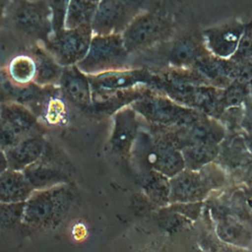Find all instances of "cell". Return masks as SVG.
Here are the masks:
<instances>
[{
    "instance_id": "obj_22",
    "label": "cell",
    "mask_w": 252,
    "mask_h": 252,
    "mask_svg": "<svg viewBox=\"0 0 252 252\" xmlns=\"http://www.w3.org/2000/svg\"><path fill=\"white\" fill-rule=\"evenodd\" d=\"M180 151L185 168L199 170L218 158L220 147L218 144L195 143L183 147Z\"/></svg>"
},
{
    "instance_id": "obj_33",
    "label": "cell",
    "mask_w": 252,
    "mask_h": 252,
    "mask_svg": "<svg viewBox=\"0 0 252 252\" xmlns=\"http://www.w3.org/2000/svg\"><path fill=\"white\" fill-rule=\"evenodd\" d=\"M234 79L241 81L249 88L251 97H252V63L237 64V69H236V74Z\"/></svg>"
},
{
    "instance_id": "obj_23",
    "label": "cell",
    "mask_w": 252,
    "mask_h": 252,
    "mask_svg": "<svg viewBox=\"0 0 252 252\" xmlns=\"http://www.w3.org/2000/svg\"><path fill=\"white\" fill-rule=\"evenodd\" d=\"M142 175V187L148 198L158 206L169 204V178L153 169Z\"/></svg>"
},
{
    "instance_id": "obj_25",
    "label": "cell",
    "mask_w": 252,
    "mask_h": 252,
    "mask_svg": "<svg viewBox=\"0 0 252 252\" xmlns=\"http://www.w3.org/2000/svg\"><path fill=\"white\" fill-rule=\"evenodd\" d=\"M12 82L18 85H26L33 82L35 77V62L29 52L14 56L5 67Z\"/></svg>"
},
{
    "instance_id": "obj_20",
    "label": "cell",
    "mask_w": 252,
    "mask_h": 252,
    "mask_svg": "<svg viewBox=\"0 0 252 252\" xmlns=\"http://www.w3.org/2000/svg\"><path fill=\"white\" fill-rule=\"evenodd\" d=\"M28 52L35 62L36 72L33 82L40 86H58L63 66L54 59L41 43L32 44Z\"/></svg>"
},
{
    "instance_id": "obj_1",
    "label": "cell",
    "mask_w": 252,
    "mask_h": 252,
    "mask_svg": "<svg viewBox=\"0 0 252 252\" xmlns=\"http://www.w3.org/2000/svg\"><path fill=\"white\" fill-rule=\"evenodd\" d=\"M75 202L71 183L34 189L24 203L22 227L40 232L58 227Z\"/></svg>"
},
{
    "instance_id": "obj_34",
    "label": "cell",
    "mask_w": 252,
    "mask_h": 252,
    "mask_svg": "<svg viewBox=\"0 0 252 252\" xmlns=\"http://www.w3.org/2000/svg\"><path fill=\"white\" fill-rule=\"evenodd\" d=\"M246 109L243 112V116L241 118V126L248 133L252 134V102L247 100Z\"/></svg>"
},
{
    "instance_id": "obj_26",
    "label": "cell",
    "mask_w": 252,
    "mask_h": 252,
    "mask_svg": "<svg viewBox=\"0 0 252 252\" xmlns=\"http://www.w3.org/2000/svg\"><path fill=\"white\" fill-rule=\"evenodd\" d=\"M30 45L3 25L0 28V68H5L10 60L24 52H28Z\"/></svg>"
},
{
    "instance_id": "obj_16",
    "label": "cell",
    "mask_w": 252,
    "mask_h": 252,
    "mask_svg": "<svg viewBox=\"0 0 252 252\" xmlns=\"http://www.w3.org/2000/svg\"><path fill=\"white\" fill-rule=\"evenodd\" d=\"M154 91L147 86L114 91H92L91 113L113 115L117 110L130 105L136 99Z\"/></svg>"
},
{
    "instance_id": "obj_30",
    "label": "cell",
    "mask_w": 252,
    "mask_h": 252,
    "mask_svg": "<svg viewBox=\"0 0 252 252\" xmlns=\"http://www.w3.org/2000/svg\"><path fill=\"white\" fill-rule=\"evenodd\" d=\"M230 59L237 64L252 63V21L244 25L237 48Z\"/></svg>"
},
{
    "instance_id": "obj_35",
    "label": "cell",
    "mask_w": 252,
    "mask_h": 252,
    "mask_svg": "<svg viewBox=\"0 0 252 252\" xmlns=\"http://www.w3.org/2000/svg\"><path fill=\"white\" fill-rule=\"evenodd\" d=\"M12 0H0V28L3 27L8 7Z\"/></svg>"
},
{
    "instance_id": "obj_29",
    "label": "cell",
    "mask_w": 252,
    "mask_h": 252,
    "mask_svg": "<svg viewBox=\"0 0 252 252\" xmlns=\"http://www.w3.org/2000/svg\"><path fill=\"white\" fill-rule=\"evenodd\" d=\"M219 236L229 243L242 245L249 242L250 235L246 228L235 221H222L218 226Z\"/></svg>"
},
{
    "instance_id": "obj_19",
    "label": "cell",
    "mask_w": 252,
    "mask_h": 252,
    "mask_svg": "<svg viewBox=\"0 0 252 252\" xmlns=\"http://www.w3.org/2000/svg\"><path fill=\"white\" fill-rule=\"evenodd\" d=\"M192 68L196 69L210 85L223 89L235 78L237 64L230 58H221L210 53L197 60Z\"/></svg>"
},
{
    "instance_id": "obj_10",
    "label": "cell",
    "mask_w": 252,
    "mask_h": 252,
    "mask_svg": "<svg viewBox=\"0 0 252 252\" xmlns=\"http://www.w3.org/2000/svg\"><path fill=\"white\" fill-rule=\"evenodd\" d=\"M36 133H46V128L33 112L20 103H0V148L2 150Z\"/></svg>"
},
{
    "instance_id": "obj_24",
    "label": "cell",
    "mask_w": 252,
    "mask_h": 252,
    "mask_svg": "<svg viewBox=\"0 0 252 252\" xmlns=\"http://www.w3.org/2000/svg\"><path fill=\"white\" fill-rule=\"evenodd\" d=\"M99 0H70L65 19V28L92 26Z\"/></svg>"
},
{
    "instance_id": "obj_31",
    "label": "cell",
    "mask_w": 252,
    "mask_h": 252,
    "mask_svg": "<svg viewBox=\"0 0 252 252\" xmlns=\"http://www.w3.org/2000/svg\"><path fill=\"white\" fill-rule=\"evenodd\" d=\"M51 12V23L53 32L65 28V19L70 0H47Z\"/></svg>"
},
{
    "instance_id": "obj_8",
    "label": "cell",
    "mask_w": 252,
    "mask_h": 252,
    "mask_svg": "<svg viewBox=\"0 0 252 252\" xmlns=\"http://www.w3.org/2000/svg\"><path fill=\"white\" fill-rule=\"evenodd\" d=\"M33 189L71 183L72 166L64 153L47 142L43 154L22 170Z\"/></svg>"
},
{
    "instance_id": "obj_28",
    "label": "cell",
    "mask_w": 252,
    "mask_h": 252,
    "mask_svg": "<svg viewBox=\"0 0 252 252\" xmlns=\"http://www.w3.org/2000/svg\"><path fill=\"white\" fill-rule=\"evenodd\" d=\"M24 203H0V235L22 226Z\"/></svg>"
},
{
    "instance_id": "obj_3",
    "label": "cell",
    "mask_w": 252,
    "mask_h": 252,
    "mask_svg": "<svg viewBox=\"0 0 252 252\" xmlns=\"http://www.w3.org/2000/svg\"><path fill=\"white\" fill-rule=\"evenodd\" d=\"M4 26L30 46L45 43L53 32L47 0H12Z\"/></svg>"
},
{
    "instance_id": "obj_4",
    "label": "cell",
    "mask_w": 252,
    "mask_h": 252,
    "mask_svg": "<svg viewBox=\"0 0 252 252\" xmlns=\"http://www.w3.org/2000/svg\"><path fill=\"white\" fill-rule=\"evenodd\" d=\"M130 105L137 114L156 127L184 126L205 115L200 111L177 103L158 91L136 99Z\"/></svg>"
},
{
    "instance_id": "obj_14",
    "label": "cell",
    "mask_w": 252,
    "mask_h": 252,
    "mask_svg": "<svg viewBox=\"0 0 252 252\" xmlns=\"http://www.w3.org/2000/svg\"><path fill=\"white\" fill-rule=\"evenodd\" d=\"M60 94L67 103L84 112L91 113L92 90L88 75L77 65L63 67L58 84Z\"/></svg>"
},
{
    "instance_id": "obj_11",
    "label": "cell",
    "mask_w": 252,
    "mask_h": 252,
    "mask_svg": "<svg viewBox=\"0 0 252 252\" xmlns=\"http://www.w3.org/2000/svg\"><path fill=\"white\" fill-rule=\"evenodd\" d=\"M93 35L92 26L63 28L53 32L42 45L61 66L76 65L87 54Z\"/></svg>"
},
{
    "instance_id": "obj_36",
    "label": "cell",
    "mask_w": 252,
    "mask_h": 252,
    "mask_svg": "<svg viewBox=\"0 0 252 252\" xmlns=\"http://www.w3.org/2000/svg\"><path fill=\"white\" fill-rule=\"evenodd\" d=\"M8 168V162L4 150L0 148V173Z\"/></svg>"
},
{
    "instance_id": "obj_18",
    "label": "cell",
    "mask_w": 252,
    "mask_h": 252,
    "mask_svg": "<svg viewBox=\"0 0 252 252\" xmlns=\"http://www.w3.org/2000/svg\"><path fill=\"white\" fill-rule=\"evenodd\" d=\"M45 135L46 133L30 135L12 147L4 150L8 167L16 170H23L39 158L48 142Z\"/></svg>"
},
{
    "instance_id": "obj_2",
    "label": "cell",
    "mask_w": 252,
    "mask_h": 252,
    "mask_svg": "<svg viewBox=\"0 0 252 252\" xmlns=\"http://www.w3.org/2000/svg\"><path fill=\"white\" fill-rule=\"evenodd\" d=\"M173 15L158 1L136 16L121 32L124 46L131 54L169 40L175 33Z\"/></svg>"
},
{
    "instance_id": "obj_9",
    "label": "cell",
    "mask_w": 252,
    "mask_h": 252,
    "mask_svg": "<svg viewBox=\"0 0 252 252\" xmlns=\"http://www.w3.org/2000/svg\"><path fill=\"white\" fill-rule=\"evenodd\" d=\"M141 136L136 138L133 148L146 169H153L170 178L185 168L181 151L159 137ZM132 148V149H133Z\"/></svg>"
},
{
    "instance_id": "obj_13",
    "label": "cell",
    "mask_w": 252,
    "mask_h": 252,
    "mask_svg": "<svg viewBox=\"0 0 252 252\" xmlns=\"http://www.w3.org/2000/svg\"><path fill=\"white\" fill-rule=\"evenodd\" d=\"M244 25L241 21L233 19L205 29L202 35L210 53L221 58H230L237 48Z\"/></svg>"
},
{
    "instance_id": "obj_5",
    "label": "cell",
    "mask_w": 252,
    "mask_h": 252,
    "mask_svg": "<svg viewBox=\"0 0 252 252\" xmlns=\"http://www.w3.org/2000/svg\"><path fill=\"white\" fill-rule=\"evenodd\" d=\"M129 55L121 33H94L87 54L76 65L85 74L94 75L128 68Z\"/></svg>"
},
{
    "instance_id": "obj_12",
    "label": "cell",
    "mask_w": 252,
    "mask_h": 252,
    "mask_svg": "<svg viewBox=\"0 0 252 252\" xmlns=\"http://www.w3.org/2000/svg\"><path fill=\"white\" fill-rule=\"evenodd\" d=\"M92 91H114L147 86L157 91L158 75L146 68L119 69L88 75Z\"/></svg>"
},
{
    "instance_id": "obj_7",
    "label": "cell",
    "mask_w": 252,
    "mask_h": 252,
    "mask_svg": "<svg viewBox=\"0 0 252 252\" xmlns=\"http://www.w3.org/2000/svg\"><path fill=\"white\" fill-rule=\"evenodd\" d=\"M158 0H99L92 22L94 34L121 33L140 13Z\"/></svg>"
},
{
    "instance_id": "obj_32",
    "label": "cell",
    "mask_w": 252,
    "mask_h": 252,
    "mask_svg": "<svg viewBox=\"0 0 252 252\" xmlns=\"http://www.w3.org/2000/svg\"><path fill=\"white\" fill-rule=\"evenodd\" d=\"M201 202H191V203H172L170 210L186 215L192 220L196 219L201 211Z\"/></svg>"
},
{
    "instance_id": "obj_27",
    "label": "cell",
    "mask_w": 252,
    "mask_h": 252,
    "mask_svg": "<svg viewBox=\"0 0 252 252\" xmlns=\"http://www.w3.org/2000/svg\"><path fill=\"white\" fill-rule=\"evenodd\" d=\"M251 96L249 88L237 79H233L222 89L220 96V107L222 112L231 107H240Z\"/></svg>"
},
{
    "instance_id": "obj_6",
    "label": "cell",
    "mask_w": 252,
    "mask_h": 252,
    "mask_svg": "<svg viewBox=\"0 0 252 252\" xmlns=\"http://www.w3.org/2000/svg\"><path fill=\"white\" fill-rule=\"evenodd\" d=\"M222 181L221 174L211 163L199 170L184 168L169 178V204L201 202Z\"/></svg>"
},
{
    "instance_id": "obj_17",
    "label": "cell",
    "mask_w": 252,
    "mask_h": 252,
    "mask_svg": "<svg viewBox=\"0 0 252 252\" xmlns=\"http://www.w3.org/2000/svg\"><path fill=\"white\" fill-rule=\"evenodd\" d=\"M210 54L202 32H189L180 34L173 42L168 53L169 67L190 68L194 63Z\"/></svg>"
},
{
    "instance_id": "obj_21",
    "label": "cell",
    "mask_w": 252,
    "mask_h": 252,
    "mask_svg": "<svg viewBox=\"0 0 252 252\" xmlns=\"http://www.w3.org/2000/svg\"><path fill=\"white\" fill-rule=\"evenodd\" d=\"M33 190L22 170L8 167L0 173V203H23Z\"/></svg>"
},
{
    "instance_id": "obj_15",
    "label": "cell",
    "mask_w": 252,
    "mask_h": 252,
    "mask_svg": "<svg viewBox=\"0 0 252 252\" xmlns=\"http://www.w3.org/2000/svg\"><path fill=\"white\" fill-rule=\"evenodd\" d=\"M137 112L127 105L113 114V128L109 138L111 151L121 157L128 156L138 136Z\"/></svg>"
}]
</instances>
